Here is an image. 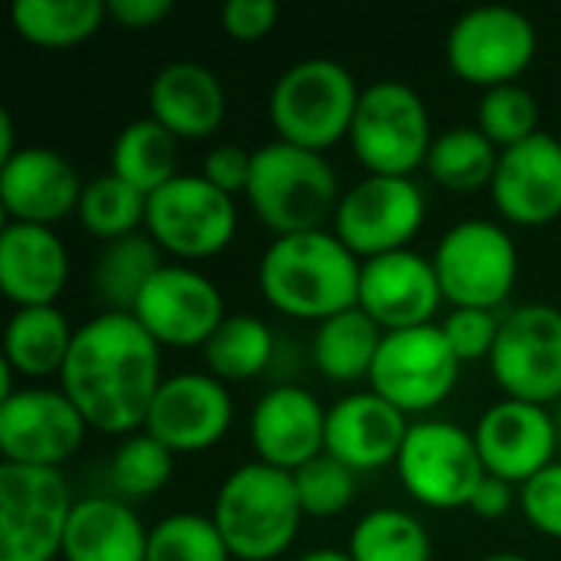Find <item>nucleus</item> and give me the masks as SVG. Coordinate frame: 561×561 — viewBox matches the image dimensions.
Returning <instances> with one entry per match:
<instances>
[{"label":"nucleus","mask_w":561,"mask_h":561,"mask_svg":"<svg viewBox=\"0 0 561 561\" xmlns=\"http://www.w3.org/2000/svg\"><path fill=\"white\" fill-rule=\"evenodd\" d=\"M161 381V345L128 312L82 322L59 371V388L85 424L115 437L145 431Z\"/></svg>","instance_id":"obj_1"},{"label":"nucleus","mask_w":561,"mask_h":561,"mask_svg":"<svg viewBox=\"0 0 561 561\" xmlns=\"http://www.w3.org/2000/svg\"><path fill=\"white\" fill-rule=\"evenodd\" d=\"M260 289L273 309L316 325L358 306L362 260L325 230L276 237L260 256Z\"/></svg>","instance_id":"obj_2"},{"label":"nucleus","mask_w":561,"mask_h":561,"mask_svg":"<svg viewBox=\"0 0 561 561\" xmlns=\"http://www.w3.org/2000/svg\"><path fill=\"white\" fill-rule=\"evenodd\" d=\"M302 519L293 473L260 460L237 467L214 500V523L237 561L279 559L296 542Z\"/></svg>","instance_id":"obj_3"},{"label":"nucleus","mask_w":561,"mask_h":561,"mask_svg":"<svg viewBox=\"0 0 561 561\" xmlns=\"http://www.w3.org/2000/svg\"><path fill=\"white\" fill-rule=\"evenodd\" d=\"M342 194L332 161L319 151L279 138L253 151L247 201L276 237L322 230L325 220H335Z\"/></svg>","instance_id":"obj_4"},{"label":"nucleus","mask_w":561,"mask_h":561,"mask_svg":"<svg viewBox=\"0 0 561 561\" xmlns=\"http://www.w3.org/2000/svg\"><path fill=\"white\" fill-rule=\"evenodd\" d=\"M362 89L355 76L325 56L293 62L270 92V122L279 141L325 154L348 138Z\"/></svg>","instance_id":"obj_5"},{"label":"nucleus","mask_w":561,"mask_h":561,"mask_svg":"<svg viewBox=\"0 0 561 561\" xmlns=\"http://www.w3.org/2000/svg\"><path fill=\"white\" fill-rule=\"evenodd\" d=\"M348 145L368 174L411 178L427 164V151L434 145L421 92L401 79H378L362 89Z\"/></svg>","instance_id":"obj_6"},{"label":"nucleus","mask_w":561,"mask_h":561,"mask_svg":"<svg viewBox=\"0 0 561 561\" xmlns=\"http://www.w3.org/2000/svg\"><path fill=\"white\" fill-rule=\"evenodd\" d=\"M72 506V490L59 470L0 463V561L62 556Z\"/></svg>","instance_id":"obj_7"},{"label":"nucleus","mask_w":561,"mask_h":561,"mask_svg":"<svg viewBox=\"0 0 561 561\" xmlns=\"http://www.w3.org/2000/svg\"><path fill=\"white\" fill-rule=\"evenodd\" d=\"M431 260L444 299L454 309L496 312L519 279V250L493 220H463L450 227Z\"/></svg>","instance_id":"obj_8"},{"label":"nucleus","mask_w":561,"mask_h":561,"mask_svg":"<svg viewBox=\"0 0 561 561\" xmlns=\"http://www.w3.org/2000/svg\"><path fill=\"white\" fill-rule=\"evenodd\" d=\"M404 490L427 510H470L486 477L477 437L450 421H417L398 454Z\"/></svg>","instance_id":"obj_9"},{"label":"nucleus","mask_w":561,"mask_h":561,"mask_svg":"<svg viewBox=\"0 0 561 561\" xmlns=\"http://www.w3.org/2000/svg\"><path fill=\"white\" fill-rule=\"evenodd\" d=\"M460 378V358L454 355L437 322L385 332L368 385L378 398L401 414H427L444 404Z\"/></svg>","instance_id":"obj_10"},{"label":"nucleus","mask_w":561,"mask_h":561,"mask_svg":"<svg viewBox=\"0 0 561 561\" xmlns=\"http://www.w3.org/2000/svg\"><path fill=\"white\" fill-rule=\"evenodd\" d=\"M539 36L516 7H473L447 33V62L467 85L496 89L516 82L536 59Z\"/></svg>","instance_id":"obj_11"},{"label":"nucleus","mask_w":561,"mask_h":561,"mask_svg":"<svg viewBox=\"0 0 561 561\" xmlns=\"http://www.w3.org/2000/svg\"><path fill=\"white\" fill-rule=\"evenodd\" d=\"M493 381L506 398L549 408L561 398V309L526 302L503 316L490 355Z\"/></svg>","instance_id":"obj_12"},{"label":"nucleus","mask_w":561,"mask_h":561,"mask_svg":"<svg viewBox=\"0 0 561 561\" xmlns=\"http://www.w3.org/2000/svg\"><path fill=\"white\" fill-rule=\"evenodd\" d=\"M145 230L161 253L207 260L230 247L237 233V204L201 174H178L148 197Z\"/></svg>","instance_id":"obj_13"},{"label":"nucleus","mask_w":561,"mask_h":561,"mask_svg":"<svg viewBox=\"0 0 561 561\" xmlns=\"http://www.w3.org/2000/svg\"><path fill=\"white\" fill-rule=\"evenodd\" d=\"M332 224L362 263L398 253L424 227V194L411 178L365 174L342 194Z\"/></svg>","instance_id":"obj_14"},{"label":"nucleus","mask_w":561,"mask_h":561,"mask_svg":"<svg viewBox=\"0 0 561 561\" xmlns=\"http://www.w3.org/2000/svg\"><path fill=\"white\" fill-rule=\"evenodd\" d=\"M85 417L62 388H23L0 401L3 463L59 470L85 440Z\"/></svg>","instance_id":"obj_15"},{"label":"nucleus","mask_w":561,"mask_h":561,"mask_svg":"<svg viewBox=\"0 0 561 561\" xmlns=\"http://www.w3.org/2000/svg\"><path fill=\"white\" fill-rule=\"evenodd\" d=\"M131 316L161 348H204L227 319V309L214 279L191 266L164 263L138 296Z\"/></svg>","instance_id":"obj_16"},{"label":"nucleus","mask_w":561,"mask_h":561,"mask_svg":"<svg viewBox=\"0 0 561 561\" xmlns=\"http://www.w3.org/2000/svg\"><path fill=\"white\" fill-rule=\"evenodd\" d=\"M233 424V398L210 371H184L161 381L145 431L174 457L204 454L224 440Z\"/></svg>","instance_id":"obj_17"},{"label":"nucleus","mask_w":561,"mask_h":561,"mask_svg":"<svg viewBox=\"0 0 561 561\" xmlns=\"http://www.w3.org/2000/svg\"><path fill=\"white\" fill-rule=\"evenodd\" d=\"M473 437L486 473L513 486H526L536 473L556 463L559 431L549 408L539 404L503 398L493 408H486Z\"/></svg>","instance_id":"obj_18"},{"label":"nucleus","mask_w":561,"mask_h":561,"mask_svg":"<svg viewBox=\"0 0 561 561\" xmlns=\"http://www.w3.org/2000/svg\"><path fill=\"white\" fill-rule=\"evenodd\" d=\"M444 302L434 260L398 250L362 263L358 309H365L385 332L431 325Z\"/></svg>","instance_id":"obj_19"},{"label":"nucleus","mask_w":561,"mask_h":561,"mask_svg":"<svg viewBox=\"0 0 561 561\" xmlns=\"http://www.w3.org/2000/svg\"><path fill=\"white\" fill-rule=\"evenodd\" d=\"M82 187L76 164L43 145H26L0 164V204L16 224L53 227L66 220L79 210Z\"/></svg>","instance_id":"obj_20"},{"label":"nucleus","mask_w":561,"mask_h":561,"mask_svg":"<svg viewBox=\"0 0 561 561\" xmlns=\"http://www.w3.org/2000/svg\"><path fill=\"white\" fill-rule=\"evenodd\" d=\"M329 411L296 385L266 391L250 414V444L260 463L296 473L319 454H325Z\"/></svg>","instance_id":"obj_21"},{"label":"nucleus","mask_w":561,"mask_h":561,"mask_svg":"<svg viewBox=\"0 0 561 561\" xmlns=\"http://www.w3.org/2000/svg\"><path fill=\"white\" fill-rule=\"evenodd\" d=\"M496 210L519 227H546L561 217V141L549 131L506 148L490 187Z\"/></svg>","instance_id":"obj_22"},{"label":"nucleus","mask_w":561,"mask_h":561,"mask_svg":"<svg viewBox=\"0 0 561 561\" xmlns=\"http://www.w3.org/2000/svg\"><path fill=\"white\" fill-rule=\"evenodd\" d=\"M408 431V414H401L375 391H358L329 408L325 454L355 473L381 470L388 463H398Z\"/></svg>","instance_id":"obj_23"},{"label":"nucleus","mask_w":561,"mask_h":561,"mask_svg":"<svg viewBox=\"0 0 561 561\" xmlns=\"http://www.w3.org/2000/svg\"><path fill=\"white\" fill-rule=\"evenodd\" d=\"M69 279V253L53 227L7 220L0 233V289L16 309L56 306Z\"/></svg>","instance_id":"obj_24"},{"label":"nucleus","mask_w":561,"mask_h":561,"mask_svg":"<svg viewBox=\"0 0 561 561\" xmlns=\"http://www.w3.org/2000/svg\"><path fill=\"white\" fill-rule=\"evenodd\" d=\"M148 115L178 141L210 138L227 115V92L214 69L201 62H168L148 85Z\"/></svg>","instance_id":"obj_25"},{"label":"nucleus","mask_w":561,"mask_h":561,"mask_svg":"<svg viewBox=\"0 0 561 561\" xmlns=\"http://www.w3.org/2000/svg\"><path fill=\"white\" fill-rule=\"evenodd\" d=\"M148 533L131 503L118 496H85L76 500L66 536V561H145Z\"/></svg>","instance_id":"obj_26"},{"label":"nucleus","mask_w":561,"mask_h":561,"mask_svg":"<svg viewBox=\"0 0 561 561\" xmlns=\"http://www.w3.org/2000/svg\"><path fill=\"white\" fill-rule=\"evenodd\" d=\"M76 329L56 306H30L16 309L3 332V362L23 378H49L59 375Z\"/></svg>","instance_id":"obj_27"},{"label":"nucleus","mask_w":561,"mask_h":561,"mask_svg":"<svg viewBox=\"0 0 561 561\" xmlns=\"http://www.w3.org/2000/svg\"><path fill=\"white\" fill-rule=\"evenodd\" d=\"M381 342H385V329L365 309L355 306L316 325L312 358L329 381L355 385L371 375Z\"/></svg>","instance_id":"obj_28"},{"label":"nucleus","mask_w":561,"mask_h":561,"mask_svg":"<svg viewBox=\"0 0 561 561\" xmlns=\"http://www.w3.org/2000/svg\"><path fill=\"white\" fill-rule=\"evenodd\" d=\"M164 266L161 247L148 233H131L102 247L92 263V289L105 312H128L135 309L138 296L151 283V276Z\"/></svg>","instance_id":"obj_29"},{"label":"nucleus","mask_w":561,"mask_h":561,"mask_svg":"<svg viewBox=\"0 0 561 561\" xmlns=\"http://www.w3.org/2000/svg\"><path fill=\"white\" fill-rule=\"evenodd\" d=\"M178 151L181 141L151 115L128 122L115 145H112V174H118L125 184L151 197L164 184H171L178 171Z\"/></svg>","instance_id":"obj_30"},{"label":"nucleus","mask_w":561,"mask_h":561,"mask_svg":"<svg viewBox=\"0 0 561 561\" xmlns=\"http://www.w3.org/2000/svg\"><path fill=\"white\" fill-rule=\"evenodd\" d=\"M500 148L473 125L447 128L434 138L427 151L424 171L434 184L454 194H473L483 187H493L496 168H500Z\"/></svg>","instance_id":"obj_31"},{"label":"nucleus","mask_w":561,"mask_h":561,"mask_svg":"<svg viewBox=\"0 0 561 561\" xmlns=\"http://www.w3.org/2000/svg\"><path fill=\"white\" fill-rule=\"evenodd\" d=\"M105 16L102 0H16L10 7L13 30L43 49H69L85 43Z\"/></svg>","instance_id":"obj_32"},{"label":"nucleus","mask_w":561,"mask_h":561,"mask_svg":"<svg viewBox=\"0 0 561 561\" xmlns=\"http://www.w3.org/2000/svg\"><path fill=\"white\" fill-rule=\"evenodd\" d=\"M273 332L263 319L237 312L220 322V329L204 345L207 371L217 381H253L273 362Z\"/></svg>","instance_id":"obj_33"},{"label":"nucleus","mask_w":561,"mask_h":561,"mask_svg":"<svg viewBox=\"0 0 561 561\" xmlns=\"http://www.w3.org/2000/svg\"><path fill=\"white\" fill-rule=\"evenodd\" d=\"M352 561H431V536L417 516L381 506L358 519L348 536Z\"/></svg>","instance_id":"obj_34"},{"label":"nucleus","mask_w":561,"mask_h":561,"mask_svg":"<svg viewBox=\"0 0 561 561\" xmlns=\"http://www.w3.org/2000/svg\"><path fill=\"white\" fill-rule=\"evenodd\" d=\"M76 214L92 237H99L102 243H112V240L131 237V233H138V227H145L148 197L108 171V174L85 181Z\"/></svg>","instance_id":"obj_35"},{"label":"nucleus","mask_w":561,"mask_h":561,"mask_svg":"<svg viewBox=\"0 0 561 561\" xmlns=\"http://www.w3.org/2000/svg\"><path fill=\"white\" fill-rule=\"evenodd\" d=\"M171 473H174V454L148 431H135V434L122 437V444L108 463V483H112L115 496L125 503L148 500V496L161 493L168 486Z\"/></svg>","instance_id":"obj_36"},{"label":"nucleus","mask_w":561,"mask_h":561,"mask_svg":"<svg viewBox=\"0 0 561 561\" xmlns=\"http://www.w3.org/2000/svg\"><path fill=\"white\" fill-rule=\"evenodd\" d=\"M230 549L214 523V516L201 513H174L164 516L148 533L145 561H230Z\"/></svg>","instance_id":"obj_37"},{"label":"nucleus","mask_w":561,"mask_h":561,"mask_svg":"<svg viewBox=\"0 0 561 561\" xmlns=\"http://www.w3.org/2000/svg\"><path fill=\"white\" fill-rule=\"evenodd\" d=\"M477 128L500 148H516L523 141H529L533 135H539V102L536 95L519 85V82H510V85H496V89H486L483 99H480V108H477Z\"/></svg>","instance_id":"obj_38"},{"label":"nucleus","mask_w":561,"mask_h":561,"mask_svg":"<svg viewBox=\"0 0 561 561\" xmlns=\"http://www.w3.org/2000/svg\"><path fill=\"white\" fill-rule=\"evenodd\" d=\"M296 480V493L302 503V513L312 519H332L342 510L352 506L355 500V470H348L345 463H339L329 454H319L316 460H309L306 467H299L293 473Z\"/></svg>","instance_id":"obj_39"},{"label":"nucleus","mask_w":561,"mask_h":561,"mask_svg":"<svg viewBox=\"0 0 561 561\" xmlns=\"http://www.w3.org/2000/svg\"><path fill=\"white\" fill-rule=\"evenodd\" d=\"M500 325L503 319L490 309H450L447 319L440 322L454 355L463 362H477V358H486L493 355V345L500 339Z\"/></svg>","instance_id":"obj_40"},{"label":"nucleus","mask_w":561,"mask_h":561,"mask_svg":"<svg viewBox=\"0 0 561 561\" xmlns=\"http://www.w3.org/2000/svg\"><path fill=\"white\" fill-rule=\"evenodd\" d=\"M523 513L526 519L549 539H561V463H549L523 486Z\"/></svg>","instance_id":"obj_41"},{"label":"nucleus","mask_w":561,"mask_h":561,"mask_svg":"<svg viewBox=\"0 0 561 561\" xmlns=\"http://www.w3.org/2000/svg\"><path fill=\"white\" fill-rule=\"evenodd\" d=\"M250 174H253V151H247L240 145H217L207 151V158L201 164V178L210 181L227 197H237V194L247 197Z\"/></svg>","instance_id":"obj_42"},{"label":"nucleus","mask_w":561,"mask_h":561,"mask_svg":"<svg viewBox=\"0 0 561 561\" xmlns=\"http://www.w3.org/2000/svg\"><path fill=\"white\" fill-rule=\"evenodd\" d=\"M279 7L273 0H227L220 10V26L230 39L256 43L273 33Z\"/></svg>","instance_id":"obj_43"},{"label":"nucleus","mask_w":561,"mask_h":561,"mask_svg":"<svg viewBox=\"0 0 561 561\" xmlns=\"http://www.w3.org/2000/svg\"><path fill=\"white\" fill-rule=\"evenodd\" d=\"M174 3L171 0H108L105 13L125 30H148L158 26L171 16Z\"/></svg>","instance_id":"obj_44"},{"label":"nucleus","mask_w":561,"mask_h":561,"mask_svg":"<svg viewBox=\"0 0 561 561\" xmlns=\"http://www.w3.org/2000/svg\"><path fill=\"white\" fill-rule=\"evenodd\" d=\"M470 510L480 516V519H503L510 510H513V483L500 480V477H483V483L477 486L473 500H470Z\"/></svg>","instance_id":"obj_45"},{"label":"nucleus","mask_w":561,"mask_h":561,"mask_svg":"<svg viewBox=\"0 0 561 561\" xmlns=\"http://www.w3.org/2000/svg\"><path fill=\"white\" fill-rule=\"evenodd\" d=\"M16 128H13V115L7 108H0V164H7L16 154Z\"/></svg>","instance_id":"obj_46"},{"label":"nucleus","mask_w":561,"mask_h":561,"mask_svg":"<svg viewBox=\"0 0 561 561\" xmlns=\"http://www.w3.org/2000/svg\"><path fill=\"white\" fill-rule=\"evenodd\" d=\"M296 561H352L348 552H339V549H316V552H306Z\"/></svg>","instance_id":"obj_47"},{"label":"nucleus","mask_w":561,"mask_h":561,"mask_svg":"<svg viewBox=\"0 0 561 561\" xmlns=\"http://www.w3.org/2000/svg\"><path fill=\"white\" fill-rule=\"evenodd\" d=\"M477 561H533V559L516 556V552H496V556H486V559H477Z\"/></svg>","instance_id":"obj_48"}]
</instances>
